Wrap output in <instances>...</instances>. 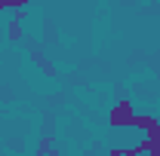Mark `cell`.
I'll return each instance as SVG.
<instances>
[{
	"mask_svg": "<svg viewBox=\"0 0 160 156\" xmlns=\"http://www.w3.org/2000/svg\"><path fill=\"white\" fill-rule=\"evenodd\" d=\"M22 37V28H19V21H9V40H19Z\"/></svg>",
	"mask_w": 160,
	"mask_h": 156,
	"instance_id": "cell-4",
	"label": "cell"
},
{
	"mask_svg": "<svg viewBox=\"0 0 160 156\" xmlns=\"http://www.w3.org/2000/svg\"><path fill=\"white\" fill-rule=\"evenodd\" d=\"M132 117H136L132 104H129L126 98H120L117 104L111 107V117H108V122H111L114 129H129V126H132Z\"/></svg>",
	"mask_w": 160,
	"mask_h": 156,
	"instance_id": "cell-1",
	"label": "cell"
},
{
	"mask_svg": "<svg viewBox=\"0 0 160 156\" xmlns=\"http://www.w3.org/2000/svg\"><path fill=\"white\" fill-rule=\"evenodd\" d=\"M25 0H0V9H22Z\"/></svg>",
	"mask_w": 160,
	"mask_h": 156,
	"instance_id": "cell-3",
	"label": "cell"
},
{
	"mask_svg": "<svg viewBox=\"0 0 160 156\" xmlns=\"http://www.w3.org/2000/svg\"><path fill=\"white\" fill-rule=\"evenodd\" d=\"M145 153H151V156H160V122H154L148 132H145Z\"/></svg>",
	"mask_w": 160,
	"mask_h": 156,
	"instance_id": "cell-2",
	"label": "cell"
}]
</instances>
